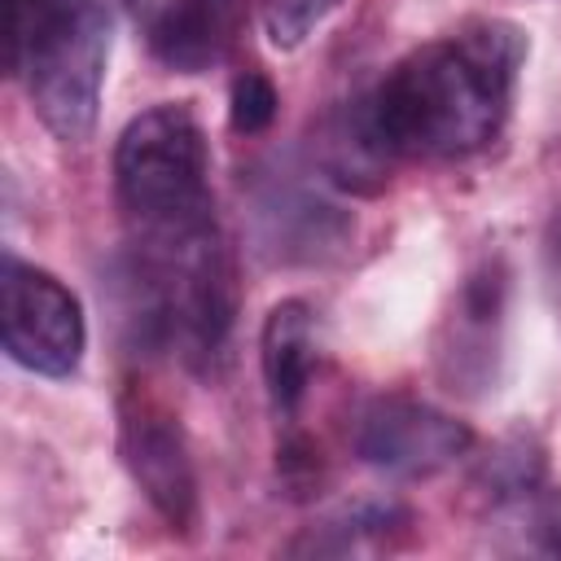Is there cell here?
I'll return each mask as SVG.
<instances>
[{
  "mask_svg": "<svg viewBox=\"0 0 561 561\" xmlns=\"http://www.w3.org/2000/svg\"><path fill=\"white\" fill-rule=\"evenodd\" d=\"M114 193L131 245H175L215 232L210 149L188 105L167 101L123 127Z\"/></svg>",
  "mask_w": 561,
  "mask_h": 561,
  "instance_id": "obj_2",
  "label": "cell"
},
{
  "mask_svg": "<svg viewBox=\"0 0 561 561\" xmlns=\"http://www.w3.org/2000/svg\"><path fill=\"white\" fill-rule=\"evenodd\" d=\"M491 517L513 535L517 552H561V491H552L548 482L491 504Z\"/></svg>",
  "mask_w": 561,
  "mask_h": 561,
  "instance_id": "obj_11",
  "label": "cell"
},
{
  "mask_svg": "<svg viewBox=\"0 0 561 561\" xmlns=\"http://www.w3.org/2000/svg\"><path fill=\"white\" fill-rule=\"evenodd\" d=\"M110 22L96 0H4V61L57 140H88L101 110Z\"/></svg>",
  "mask_w": 561,
  "mask_h": 561,
  "instance_id": "obj_3",
  "label": "cell"
},
{
  "mask_svg": "<svg viewBox=\"0 0 561 561\" xmlns=\"http://www.w3.org/2000/svg\"><path fill=\"white\" fill-rule=\"evenodd\" d=\"M118 447L127 473L136 478L145 500L162 513V522L171 530H188L197 517V478L180 421L153 394L131 386L118 408Z\"/></svg>",
  "mask_w": 561,
  "mask_h": 561,
  "instance_id": "obj_6",
  "label": "cell"
},
{
  "mask_svg": "<svg viewBox=\"0 0 561 561\" xmlns=\"http://www.w3.org/2000/svg\"><path fill=\"white\" fill-rule=\"evenodd\" d=\"M342 0H259L263 13V31L276 48H298Z\"/></svg>",
  "mask_w": 561,
  "mask_h": 561,
  "instance_id": "obj_12",
  "label": "cell"
},
{
  "mask_svg": "<svg viewBox=\"0 0 561 561\" xmlns=\"http://www.w3.org/2000/svg\"><path fill=\"white\" fill-rule=\"evenodd\" d=\"M548 272H552V285H557V294H561V210H557L552 224H548Z\"/></svg>",
  "mask_w": 561,
  "mask_h": 561,
  "instance_id": "obj_14",
  "label": "cell"
},
{
  "mask_svg": "<svg viewBox=\"0 0 561 561\" xmlns=\"http://www.w3.org/2000/svg\"><path fill=\"white\" fill-rule=\"evenodd\" d=\"M316 158L324 167V175L342 188H355V193H373L381 188L386 180V167L394 162V153L381 145L373 118H368V105L364 96L346 110H337L324 127H320V140H316Z\"/></svg>",
  "mask_w": 561,
  "mask_h": 561,
  "instance_id": "obj_9",
  "label": "cell"
},
{
  "mask_svg": "<svg viewBox=\"0 0 561 561\" xmlns=\"http://www.w3.org/2000/svg\"><path fill=\"white\" fill-rule=\"evenodd\" d=\"M276 105H280V96H276L272 79L259 75V70H245V75L232 83V96H228V123H232V131H241V136H259V131L272 127Z\"/></svg>",
  "mask_w": 561,
  "mask_h": 561,
  "instance_id": "obj_13",
  "label": "cell"
},
{
  "mask_svg": "<svg viewBox=\"0 0 561 561\" xmlns=\"http://www.w3.org/2000/svg\"><path fill=\"white\" fill-rule=\"evenodd\" d=\"M123 4L140 26L149 53L180 75H202L219 66L245 26V0H123Z\"/></svg>",
  "mask_w": 561,
  "mask_h": 561,
  "instance_id": "obj_7",
  "label": "cell"
},
{
  "mask_svg": "<svg viewBox=\"0 0 561 561\" xmlns=\"http://www.w3.org/2000/svg\"><path fill=\"white\" fill-rule=\"evenodd\" d=\"M259 215H263V241L276 245L280 259H320L329 250H337V241L346 237V219L307 197V193H272L259 202Z\"/></svg>",
  "mask_w": 561,
  "mask_h": 561,
  "instance_id": "obj_10",
  "label": "cell"
},
{
  "mask_svg": "<svg viewBox=\"0 0 561 561\" xmlns=\"http://www.w3.org/2000/svg\"><path fill=\"white\" fill-rule=\"evenodd\" d=\"M4 351L13 364L39 377H70L88 346L79 298L44 267L4 259Z\"/></svg>",
  "mask_w": 561,
  "mask_h": 561,
  "instance_id": "obj_4",
  "label": "cell"
},
{
  "mask_svg": "<svg viewBox=\"0 0 561 561\" xmlns=\"http://www.w3.org/2000/svg\"><path fill=\"white\" fill-rule=\"evenodd\" d=\"M259 359H263V386L272 412L289 421L307 399L311 373L320 364V324L302 298H285L267 311L259 333Z\"/></svg>",
  "mask_w": 561,
  "mask_h": 561,
  "instance_id": "obj_8",
  "label": "cell"
},
{
  "mask_svg": "<svg viewBox=\"0 0 561 561\" xmlns=\"http://www.w3.org/2000/svg\"><path fill=\"white\" fill-rule=\"evenodd\" d=\"M522 61L513 22H465L399 57L364 105L394 158H469L504 131Z\"/></svg>",
  "mask_w": 561,
  "mask_h": 561,
  "instance_id": "obj_1",
  "label": "cell"
},
{
  "mask_svg": "<svg viewBox=\"0 0 561 561\" xmlns=\"http://www.w3.org/2000/svg\"><path fill=\"white\" fill-rule=\"evenodd\" d=\"M351 447L364 465L390 478H434L473 447V434L465 421H456L434 403L408 394H381L355 416Z\"/></svg>",
  "mask_w": 561,
  "mask_h": 561,
  "instance_id": "obj_5",
  "label": "cell"
}]
</instances>
